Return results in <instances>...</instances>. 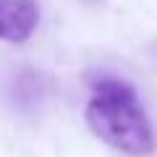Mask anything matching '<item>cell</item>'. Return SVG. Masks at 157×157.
I'll use <instances>...</instances> for the list:
<instances>
[{
	"label": "cell",
	"instance_id": "6da1fadb",
	"mask_svg": "<svg viewBox=\"0 0 157 157\" xmlns=\"http://www.w3.org/2000/svg\"><path fill=\"white\" fill-rule=\"evenodd\" d=\"M86 126L113 149L131 157L155 149V131L136 92L121 78H100L86 102Z\"/></svg>",
	"mask_w": 157,
	"mask_h": 157
},
{
	"label": "cell",
	"instance_id": "7a4b0ae2",
	"mask_svg": "<svg viewBox=\"0 0 157 157\" xmlns=\"http://www.w3.org/2000/svg\"><path fill=\"white\" fill-rule=\"evenodd\" d=\"M39 24V8L34 0H0V39L21 45Z\"/></svg>",
	"mask_w": 157,
	"mask_h": 157
}]
</instances>
